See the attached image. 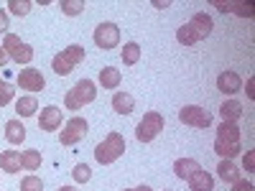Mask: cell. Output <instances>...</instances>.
<instances>
[{"label": "cell", "instance_id": "cell-1", "mask_svg": "<svg viewBox=\"0 0 255 191\" xmlns=\"http://www.w3.org/2000/svg\"><path fill=\"white\" fill-rule=\"evenodd\" d=\"M123 153H125V138L120 133H108V138L95 145V161L102 166L115 163Z\"/></svg>", "mask_w": 255, "mask_h": 191}, {"label": "cell", "instance_id": "cell-2", "mask_svg": "<svg viewBox=\"0 0 255 191\" xmlns=\"http://www.w3.org/2000/svg\"><path fill=\"white\" fill-rule=\"evenodd\" d=\"M97 97V87L92 79H79L74 87L67 92V97H64V104H67V110H82L84 104L95 102Z\"/></svg>", "mask_w": 255, "mask_h": 191}, {"label": "cell", "instance_id": "cell-3", "mask_svg": "<svg viewBox=\"0 0 255 191\" xmlns=\"http://www.w3.org/2000/svg\"><path fill=\"white\" fill-rule=\"evenodd\" d=\"M163 130V115L161 112H145L143 120L135 125V138L140 143H151Z\"/></svg>", "mask_w": 255, "mask_h": 191}, {"label": "cell", "instance_id": "cell-4", "mask_svg": "<svg viewBox=\"0 0 255 191\" xmlns=\"http://www.w3.org/2000/svg\"><path fill=\"white\" fill-rule=\"evenodd\" d=\"M3 49H5L8 59H13L15 64H31L33 61V49L28 44H23V41H20L15 33H5Z\"/></svg>", "mask_w": 255, "mask_h": 191}, {"label": "cell", "instance_id": "cell-5", "mask_svg": "<svg viewBox=\"0 0 255 191\" xmlns=\"http://www.w3.org/2000/svg\"><path fill=\"white\" fill-rule=\"evenodd\" d=\"M95 44H97V49H102V51H110V49H115L118 44H120V28L115 26V23H100L97 28H95Z\"/></svg>", "mask_w": 255, "mask_h": 191}, {"label": "cell", "instance_id": "cell-6", "mask_svg": "<svg viewBox=\"0 0 255 191\" xmlns=\"http://www.w3.org/2000/svg\"><path fill=\"white\" fill-rule=\"evenodd\" d=\"M179 120L184 125L199 127V130H207V127L212 125V115L204 107H199V104H186L184 110H179Z\"/></svg>", "mask_w": 255, "mask_h": 191}, {"label": "cell", "instance_id": "cell-7", "mask_svg": "<svg viewBox=\"0 0 255 191\" xmlns=\"http://www.w3.org/2000/svg\"><path fill=\"white\" fill-rule=\"evenodd\" d=\"M87 120L84 117H72L67 125H64V130L59 133V140H61V145H77L84 135H87Z\"/></svg>", "mask_w": 255, "mask_h": 191}, {"label": "cell", "instance_id": "cell-8", "mask_svg": "<svg viewBox=\"0 0 255 191\" xmlns=\"http://www.w3.org/2000/svg\"><path fill=\"white\" fill-rule=\"evenodd\" d=\"M18 84H20V90H28V92H41L46 87V79L44 74H41L38 69H20L18 74Z\"/></svg>", "mask_w": 255, "mask_h": 191}, {"label": "cell", "instance_id": "cell-9", "mask_svg": "<svg viewBox=\"0 0 255 191\" xmlns=\"http://www.w3.org/2000/svg\"><path fill=\"white\" fill-rule=\"evenodd\" d=\"M38 127L44 133H54L61 127V107L56 104H49V107L41 110V117H38Z\"/></svg>", "mask_w": 255, "mask_h": 191}, {"label": "cell", "instance_id": "cell-10", "mask_svg": "<svg viewBox=\"0 0 255 191\" xmlns=\"http://www.w3.org/2000/svg\"><path fill=\"white\" fill-rule=\"evenodd\" d=\"M217 90H220L222 95H235V92H240V90H243V77H240L238 72H222V74L217 77Z\"/></svg>", "mask_w": 255, "mask_h": 191}, {"label": "cell", "instance_id": "cell-11", "mask_svg": "<svg viewBox=\"0 0 255 191\" xmlns=\"http://www.w3.org/2000/svg\"><path fill=\"white\" fill-rule=\"evenodd\" d=\"M189 26L197 31L199 41H202V38H207V36L212 33V28H215V23H212V15H209V13H204V10H199V13L191 15V23H189Z\"/></svg>", "mask_w": 255, "mask_h": 191}, {"label": "cell", "instance_id": "cell-12", "mask_svg": "<svg viewBox=\"0 0 255 191\" xmlns=\"http://www.w3.org/2000/svg\"><path fill=\"white\" fill-rule=\"evenodd\" d=\"M197 171H202V166H199V161H194V158H179V161L174 163V174H176L179 179H184V181H189Z\"/></svg>", "mask_w": 255, "mask_h": 191}, {"label": "cell", "instance_id": "cell-13", "mask_svg": "<svg viewBox=\"0 0 255 191\" xmlns=\"http://www.w3.org/2000/svg\"><path fill=\"white\" fill-rule=\"evenodd\" d=\"M220 117H222V122H238V120L243 117V102H240V99H227V102H222Z\"/></svg>", "mask_w": 255, "mask_h": 191}, {"label": "cell", "instance_id": "cell-14", "mask_svg": "<svg viewBox=\"0 0 255 191\" xmlns=\"http://www.w3.org/2000/svg\"><path fill=\"white\" fill-rule=\"evenodd\" d=\"M5 140L10 145H20L26 140V125L20 120H8L5 122Z\"/></svg>", "mask_w": 255, "mask_h": 191}, {"label": "cell", "instance_id": "cell-15", "mask_svg": "<svg viewBox=\"0 0 255 191\" xmlns=\"http://www.w3.org/2000/svg\"><path fill=\"white\" fill-rule=\"evenodd\" d=\"M113 110L118 115H130L135 110V99L133 95H128V92H115L113 95Z\"/></svg>", "mask_w": 255, "mask_h": 191}, {"label": "cell", "instance_id": "cell-16", "mask_svg": "<svg viewBox=\"0 0 255 191\" xmlns=\"http://www.w3.org/2000/svg\"><path fill=\"white\" fill-rule=\"evenodd\" d=\"M189 189L191 191H212V189H215V176L207 174L202 168V171H197L194 176L189 179Z\"/></svg>", "mask_w": 255, "mask_h": 191}, {"label": "cell", "instance_id": "cell-17", "mask_svg": "<svg viewBox=\"0 0 255 191\" xmlns=\"http://www.w3.org/2000/svg\"><path fill=\"white\" fill-rule=\"evenodd\" d=\"M0 171L18 174L20 171V153L18 151H3L0 153Z\"/></svg>", "mask_w": 255, "mask_h": 191}, {"label": "cell", "instance_id": "cell-18", "mask_svg": "<svg viewBox=\"0 0 255 191\" xmlns=\"http://www.w3.org/2000/svg\"><path fill=\"white\" fill-rule=\"evenodd\" d=\"M120 69H113V67H102L100 69V84L102 90H118L120 87Z\"/></svg>", "mask_w": 255, "mask_h": 191}, {"label": "cell", "instance_id": "cell-19", "mask_svg": "<svg viewBox=\"0 0 255 191\" xmlns=\"http://www.w3.org/2000/svg\"><path fill=\"white\" fill-rule=\"evenodd\" d=\"M36 110H38V99H36L33 95H26V97H20V99L15 102V112H18V117H33Z\"/></svg>", "mask_w": 255, "mask_h": 191}, {"label": "cell", "instance_id": "cell-20", "mask_svg": "<svg viewBox=\"0 0 255 191\" xmlns=\"http://www.w3.org/2000/svg\"><path fill=\"white\" fill-rule=\"evenodd\" d=\"M217 140L240 143V127H238V122H222V125L217 127Z\"/></svg>", "mask_w": 255, "mask_h": 191}, {"label": "cell", "instance_id": "cell-21", "mask_svg": "<svg viewBox=\"0 0 255 191\" xmlns=\"http://www.w3.org/2000/svg\"><path fill=\"white\" fill-rule=\"evenodd\" d=\"M243 151L240 143H225V140H215V153L222 158V161H232L238 153Z\"/></svg>", "mask_w": 255, "mask_h": 191}, {"label": "cell", "instance_id": "cell-22", "mask_svg": "<svg viewBox=\"0 0 255 191\" xmlns=\"http://www.w3.org/2000/svg\"><path fill=\"white\" fill-rule=\"evenodd\" d=\"M217 174H220V179H222L225 184H235L238 179H243V176H240V168L232 163V161H220Z\"/></svg>", "mask_w": 255, "mask_h": 191}, {"label": "cell", "instance_id": "cell-23", "mask_svg": "<svg viewBox=\"0 0 255 191\" xmlns=\"http://www.w3.org/2000/svg\"><path fill=\"white\" fill-rule=\"evenodd\" d=\"M176 41L181 46H194V44H199V36L189 23H184L181 28H176Z\"/></svg>", "mask_w": 255, "mask_h": 191}, {"label": "cell", "instance_id": "cell-24", "mask_svg": "<svg viewBox=\"0 0 255 191\" xmlns=\"http://www.w3.org/2000/svg\"><path fill=\"white\" fill-rule=\"evenodd\" d=\"M20 168H26V171H38L41 168V153L38 151H23L20 153Z\"/></svg>", "mask_w": 255, "mask_h": 191}, {"label": "cell", "instance_id": "cell-25", "mask_svg": "<svg viewBox=\"0 0 255 191\" xmlns=\"http://www.w3.org/2000/svg\"><path fill=\"white\" fill-rule=\"evenodd\" d=\"M138 59H140V46L135 44V41H130V44L123 46V64H125V67L138 64Z\"/></svg>", "mask_w": 255, "mask_h": 191}, {"label": "cell", "instance_id": "cell-26", "mask_svg": "<svg viewBox=\"0 0 255 191\" xmlns=\"http://www.w3.org/2000/svg\"><path fill=\"white\" fill-rule=\"evenodd\" d=\"M59 8H61V13L64 15H79L84 8H87V3L84 0H59Z\"/></svg>", "mask_w": 255, "mask_h": 191}, {"label": "cell", "instance_id": "cell-27", "mask_svg": "<svg viewBox=\"0 0 255 191\" xmlns=\"http://www.w3.org/2000/svg\"><path fill=\"white\" fill-rule=\"evenodd\" d=\"M61 54H64V59H67V61L72 64V67H77V64L84 59V46H79V44H72V46H67V49H64Z\"/></svg>", "mask_w": 255, "mask_h": 191}, {"label": "cell", "instance_id": "cell-28", "mask_svg": "<svg viewBox=\"0 0 255 191\" xmlns=\"http://www.w3.org/2000/svg\"><path fill=\"white\" fill-rule=\"evenodd\" d=\"M51 69H54L59 77H67V74H72V69H74V67H72V64H69L67 59H64V54H56V56H54V61H51Z\"/></svg>", "mask_w": 255, "mask_h": 191}, {"label": "cell", "instance_id": "cell-29", "mask_svg": "<svg viewBox=\"0 0 255 191\" xmlns=\"http://www.w3.org/2000/svg\"><path fill=\"white\" fill-rule=\"evenodd\" d=\"M72 176H74L77 184H87V181L92 179V171H90V166H87V163H79V166H74Z\"/></svg>", "mask_w": 255, "mask_h": 191}, {"label": "cell", "instance_id": "cell-30", "mask_svg": "<svg viewBox=\"0 0 255 191\" xmlns=\"http://www.w3.org/2000/svg\"><path fill=\"white\" fill-rule=\"evenodd\" d=\"M8 8H10L13 15H28V10H31V0H10Z\"/></svg>", "mask_w": 255, "mask_h": 191}, {"label": "cell", "instance_id": "cell-31", "mask_svg": "<svg viewBox=\"0 0 255 191\" xmlns=\"http://www.w3.org/2000/svg\"><path fill=\"white\" fill-rule=\"evenodd\" d=\"M20 191H44V181L38 176H26L20 181Z\"/></svg>", "mask_w": 255, "mask_h": 191}, {"label": "cell", "instance_id": "cell-32", "mask_svg": "<svg viewBox=\"0 0 255 191\" xmlns=\"http://www.w3.org/2000/svg\"><path fill=\"white\" fill-rule=\"evenodd\" d=\"M230 13H238L240 18H253L255 15L253 3H235V5H230Z\"/></svg>", "mask_w": 255, "mask_h": 191}, {"label": "cell", "instance_id": "cell-33", "mask_svg": "<svg viewBox=\"0 0 255 191\" xmlns=\"http://www.w3.org/2000/svg\"><path fill=\"white\" fill-rule=\"evenodd\" d=\"M13 95H15V90L10 87L8 82H0V107H5V104L13 99Z\"/></svg>", "mask_w": 255, "mask_h": 191}, {"label": "cell", "instance_id": "cell-34", "mask_svg": "<svg viewBox=\"0 0 255 191\" xmlns=\"http://www.w3.org/2000/svg\"><path fill=\"white\" fill-rule=\"evenodd\" d=\"M243 168H245V171H255V151H248V153H245Z\"/></svg>", "mask_w": 255, "mask_h": 191}, {"label": "cell", "instance_id": "cell-35", "mask_svg": "<svg viewBox=\"0 0 255 191\" xmlns=\"http://www.w3.org/2000/svg\"><path fill=\"white\" fill-rule=\"evenodd\" d=\"M232 191H253V184L245 181V179H238L235 184H232Z\"/></svg>", "mask_w": 255, "mask_h": 191}, {"label": "cell", "instance_id": "cell-36", "mask_svg": "<svg viewBox=\"0 0 255 191\" xmlns=\"http://www.w3.org/2000/svg\"><path fill=\"white\" fill-rule=\"evenodd\" d=\"M8 13H3V10H0V33H8Z\"/></svg>", "mask_w": 255, "mask_h": 191}, {"label": "cell", "instance_id": "cell-37", "mask_svg": "<svg viewBox=\"0 0 255 191\" xmlns=\"http://www.w3.org/2000/svg\"><path fill=\"white\" fill-rule=\"evenodd\" d=\"M253 84H255V79L250 77V79L245 82V92H248V97H250V99H255V90H253Z\"/></svg>", "mask_w": 255, "mask_h": 191}, {"label": "cell", "instance_id": "cell-38", "mask_svg": "<svg viewBox=\"0 0 255 191\" xmlns=\"http://www.w3.org/2000/svg\"><path fill=\"white\" fill-rule=\"evenodd\" d=\"M8 61H10V59H8V54H5V49H3V46H0V69H3V67H5V64H8Z\"/></svg>", "mask_w": 255, "mask_h": 191}, {"label": "cell", "instance_id": "cell-39", "mask_svg": "<svg viewBox=\"0 0 255 191\" xmlns=\"http://www.w3.org/2000/svg\"><path fill=\"white\" fill-rule=\"evenodd\" d=\"M153 5H156L158 10H163V8H168V5H171V3H168V0H163V3H161V0H153Z\"/></svg>", "mask_w": 255, "mask_h": 191}, {"label": "cell", "instance_id": "cell-40", "mask_svg": "<svg viewBox=\"0 0 255 191\" xmlns=\"http://www.w3.org/2000/svg\"><path fill=\"white\" fill-rule=\"evenodd\" d=\"M215 8H217L220 13H230V5H225V3H215Z\"/></svg>", "mask_w": 255, "mask_h": 191}, {"label": "cell", "instance_id": "cell-41", "mask_svg": "<svg viewBox=\"0 0 255 191\" xmlns=\"http://www.w3.org/2000/svg\"><path fill=\"white\" fill-rule=\"evenodd\" d=\"M135 191H153L151 186H135Z\"/></svg>", "mask_w": 255, "mask_h": 191}, {"label": "cell", "instance_id": "cell-42", "mask_svg": "<svg viewBox=\"0 0 255 191\" xmlns=\"http://www.w3.org/2000/svg\"><path fill=\"white\" fill-rule=\"evenodd\" d=\"M59 191H77V189H74V186H61Z\"/></svg>", "mask_w": 255, "mask_h": 191}, {"label": "cell", "instance_id": "cell-43", "mask_svg": "<svg viewBox=\"0 0 255 191\" xmlns=\"http://www.w3.org/2000/svg\"><path fill=\"white\" fill-rule=\"evenodd\" d=\"M125 191H135V189H125Z\"/></svg>", "mask_w": 255, "mask_h": 191}]
</instances>
